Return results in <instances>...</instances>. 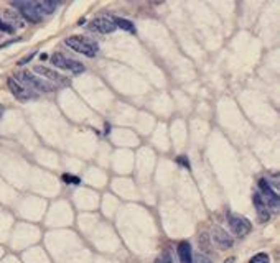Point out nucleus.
I'll use <instances>...</instances> for the list:
<instances>
[{"label":"nucleus","mask_w":280,"mask_h":263,"mask_svg":"<svg viewBox=\"0 0 280 263\" xmlns=\"http://www.w3.org/2000/svg\"><path fill=\"white\" fill-rule=\"evenodd\" d=\"M229 227H231V230L239 237L247 235L249 232L252 230V226L247 219L243 217V215H234V214L229 215Z\"/></svg>","instance_id":"0eeeda50"},{"label":"nucleus","mask_w":280,"mask_h":263,"mask_svg":"<svg viewBox=\"0 0 280 263\" xmlns=\"http://www.w3.org/2000/svg\"><path fill=\"white\" fill-rule=\"evenodd\" d=\"M17 81H19L20 84H23L27 89L32 90V92H33V90H40V92H53V90H55L53 84L46 83L45 79L33 76L32 72H27V71L19 72V74H17Z\"/></svg>","instance_id":"f03ea898"},{"label":"nucleus","mask_w":280,"mask_h":263,"mask_svg":"<svg viewBox=\"0 0 280 263\" xmlns=\"http://www.w3.org/2000/svg\"><path fill=\"white\" fill-rule=\"evenodd\" d=\"M178 257H180V263H195V260H193L191 245L188 242H182L178 245Z\"/></svg>","instance_id":"f8f14e48"},{"label":"nucleus","mask_w":280,"mask_h":263,"mask_svg":"<svg viewBox=\"0 0 280 263\" xmlns=\"http://www.w3.org/2000/svg\"><path fill=\"white\" fill-rule=\"evenodd\" d=\"M213 240H214V244L218 245L219 248H231L232 245H234V240H232V237L227 234L224 228L221 227H213Z\"/></svg>","instance_id":"1a4fd4ad"},{"label":"nucleus","mask_w":280,"mask_h":263,"mask_svg":"<svg viewBox=\"0 0 280 263\" xmlns=\"http://www.w3.org/2000/svg\"><path fill=\"white\" fill-rule=\"evenodd\" d=\"M50 59L56 68H61V70L71 71V72H75V74H81V72H84V70H86V68L79 61H75V59L66 58V56L61 54V53L51 54Z\"/></svg>","instance_id":"20e7f679"},{"label":"nucleus","mask_w":280,"mask_h":263,"mask_svg":"<svg viewBox=\"0 0 280 263\" xmlns=\"http://www.w3.org/2000/svg\"><path fill=\"white\" fill-rule=\"evenodd\" d=\"M114 21L115 28H120V30H126L129 33H135V27H133L132 21H129L126 18H119V17H115V18H111Z\"/></svg>","instance_id":"4468645a"},{"label":"nucleus","mask_w":280,"mask_h":263,"mask_svg":"<svg viewBox=\"0 0 280 263\" xmlns=\"http://www.w3.org/2000/svg\"><path fill=\"white\" fill-rule=\"evenodd\" d=\"M249 263H270V258L267 253H257V255H254L251 258V262Z\"/></svg>","instance_id":"dca6fc26"},{"label":"nucleus","mask_w":280,"mask_h":263,"mask_svg":"<svg viewBox=\"0 0 280 263\" xmlns=\"http://www.w3.org/2000/svg\"><path fill=\"white\" fill-rule=\"evenodd\" d=\"M209 235L208 234H201L200 235V248L203 250L205 253H208L209 252Z\"/></svg>","instance_id":"2eb2a0df"},{"label":"nucleus","mask_w":280,"mask_h":263,"mask_svg":"<svg viewBox=\"0 0 280 263\" xmlns=\"http://www.w3.org/2000/svg\"><path fill=\"white\" fill-rule=\"evenodd\" d=\"M7 86H8V89H10V92L14 94V97L19 99V101H30V99L35 97V94H33L30 89L25 88L23 84H20L15 77H8Z\"/></svg>","instance_id":"423d86ee"},{"label":"nucleus","mask_w":280,"mask_h":263,"mask_svg":"<svg viewBox=\"0 0 280 263\" xmlns=\"http://www.w3.org/2000/svg\"><path fill=\"white\" fill-rule=\"evenodd\" d=\"M198 263H211L208 257L205 255H198Z\"/></svg>","instance_id":"aec40b11"},{"label":"nucleus","mask_w":280,"mask_h":263,"mask_svg":"<svg viewBox=\"0 0 280 263\" xmlns=\"http://www.w3.org/2000/svg\"><path fill=\"white\" fill-rule=\"evenodd\" d=\"M155 263H162V260H160V258H157V260H155Z\"/></svg>","instance_id":"5701e85b"},{"label":"nucleus","mask_w":280,"mask_h":263,"mask_svg":"<svg viewBox=\"0 0 280 263\" xmlns=\"http://www.w3.org/2000/svg\"><path fill=\"white\" fill-rule=\"evenodd\" d=\"M232 262H234V258H229V260H227V263H232Z\"/></svg>","instance_id":"4be33fe9"},{"label":"nucleus","mask_w":280,"mask_h":263,"mask_svg":"<svg viewBox=\"0 0 280 263\" xmlns=\"http://www.w3.org/2000/svg\"><path fill=\"white\" fill-rule=\"evenodd\" d=\"M35 3H37V8H38V12H40L41 18L45 15H51L55 12V8L58 7V3L51 2V0H41V2H35Z\"/></svg>","instance_id":"ddd939ff"},{"label":"nucleus","mask_w":280,"mask_h":263,"mask_svg":"<svg viewBox=\"0 0 280 263\" xmlns=\"http://www.w3.org/2000/svg\"><path fill=\"white\" fill-rule=\"evenodd\" d=\"M0 30H2V32H7V33L14 32V28L8 27V23H5V21H2V20H0Z\"/></svg>","instance_id":"a211bd4d"},{"label":"nucleus","mask_w":280,"mask_h":263,"mask_svg":"<svg viewBox=\"0 0 280 263\" xmlns=\"http://www.w3.org/2000/svg\"><path fill=\"white\" fill-rule=\"evenodd\" d=\"M64 45L68 48H71L76 53H81L83 56H88V58H96L97 56V45L93 41H89L88 38L84 36H70L64 40Z\"/></svg>","instance_id":"f257e3e1"},{"label":"nucleus","mask_w":280,"mask_h":263,"mask_svg":"<svg viewBox=\"0 0 280 263\" xmlns=\"http://www.w3.org/2000/svg\"><path fill=\"white\" fill-rule=\"evenodd\" d=\"M3 115V107H2V104H0V117Z\"/></svg>","instance_id":"412c9836"},{"label":"nucleus","mask_w":280,"mask_h":263,"mask_svg":"<svg viewBox=\"0 0 280 263\" xmlns=\"http://www.w3.org/2000/svg\"><path fill=\"white\" fill-rule=\"evenodd\" d=\"M63 179L66 181L68 184H79V183H81L79 178H76V176H71V175H64Z\"/></svg>","instance_id":"f3484780"},{"label":"nucleus","mask_w":280,"mask_h":263,"mask_svg":"<svg viewBox=\"0 0 280 263\" xmlns=\"http://www.w3.org/2000/svg\"><path fill=\"white\" fill-rule=\"evenodd\" d=\"M89 28H91L93 32L102 33V35H107V33L115 32L114 21H112L111 18H107V17H97V18L91 20V21H89Z\"/></svg>","instance_id":"6e6552de"},{"label":"nucleus","mask_w":280,"mask_h":263,"mask_svg":"<svg viewBox=\"0 0 280 263\" xmlns=\"http://www.w3.org/2000/svg\"><path fill=\"white\" fill-rule=\"evenodd\" d=\"M259 194L262 197V201L265 202V206L272 210H279L280 208V197L275 189H272V186L269 184L267 179H259Z\"/></svg>","instance_id":"7ed1b4c3"},{"label":"nucleus","mask_w":280,"mask_h":263,"mask_svg":"<svg viewBox=\"0 0 280 263\" xmlns=\"http://www.w3.org/2000/svg\"><path fill=\"white\" fill-rule=\"evenodd\" d=\"M160 260H162V263H173V260H171V255L170 253H163V257H160Z\"/></svg>","instance_id":"6ab92c4d"},{"label":"nucleus","mask_w":280,"mask_h":263,"mask_svg":"<svg viewBox=\"0 0 280 263\" xmlns=\"http://www.w3.org/2000/svg\"><path fill=\"white\" fill-rule=\"evenodd\" d=\"M35 72H37V74H40L41 77H46V79L53 81V83H58V84L70 83V81H68L64 76H61L59 72H56L55 70H51V68H46V66H35Z\"/></svg>","instance_id":"9d476101"},{"label":"nucleus","mask_w":280,"mask_h":263,"mask_svg":"<svg viewBox=\"0 0 280 263\" xmlns=\"http://www.w3.org/2000/svg\"><path fill=\"white\" fill-rule=\"evenodd\" d=\"M12 5L19 8L20 15H23L25 18L28 21H32V23H37V21L41 20V15H40V12H38L35 2H14Z\"/></svg>","instance_id":"39448f33"},{"label":"nucleus","mask_w":280,"mask_h":263,"mask_svg":"<svg viewBox=\"0 0 280 263\" xmlns=\"http://www.w3.org/2000/svg\"><path fill=\"white\" fill-rule=\"evenodd\" d=\"M252 199H254V204H256L257 217H259V221H261V222H267V221L270 219V212H269V209H267L265 202L262 201L261 194H259V193H254Z\"/></svg>","instance_id":"9b49d317"}]
</instances>
